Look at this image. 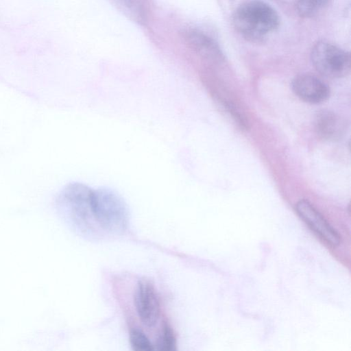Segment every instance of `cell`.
Masks as SVG:
<instances>
[{
	"label": "cell",
	"instance_id": "obj_4",
	"mask_svg": "<svg viewBox=\"0 0 351 351\" xmlns=\"http://www.w3.org/2000/svg\"><path fill=\"white\" fill-rule=\"evenodd\" d=\"M311 60L315 69L328 77H343L350 71V53L326 40L319 41L313 46Z\"/></svg>",
	"mask_w": 351,
	"mask_h": 351
},
{
	"label": "cell",
	"instance_id": "obj_6",
	"mask_svg": "<svg viewBox=\"0 0 351 351\" xmlns=\"http://www.w3.org/2000/svg\"><path fill=\"white\" fill-rule=\"evenodd\" d=\"M294 93L305 102L317 104L324 102L330 97L328 85L316 76L301 74L291 82Z\"/></svg>",
	"mask_w": 351,
	"mask_h": 351
},
{
	"label": "cell",
	"instance_id": "obj_10",
	"mask_svg": "<svg viewBox=\"0 0 351 351\" xmlns=\"http://www.w3.org/2000/svg\"><path fill=\"white\" fill-rule=\"evenodd\" d=\"M132 349L136 351H152L154 348L147 337L141 330L134 329L130 335Z\"/></svg>",
	"mask_w": 351,
	"mask_h": 351
},
{
	"label": "cell",
	"instance_id": "obj_3",
	"mask_svg": "<svg viewBox=\"0 0 351 351\" xmlns=\"http://www.w3.org/2000/svg\"><path fill=\"white\" fill-rule=\"evenodd\" d=\"M91 206L97 224L104 230L121 233L127 229L128 206L122 197L112 189L100 187L93 190Z\"/></svg>",
	"mask_w": 351,
	"mask_h": 351
},
{
	"label": "cell",
	"instance_id": "obj_7",
	"mask_svg": "<svg viewBox=\"0 0 351 351\" xmlns=\"http://www.w3.org/2000/svg\"><path fill=\"white\" fill-rule=\"evenodd\" d=\"M298 215L320 237L333 246L341 242L340 235L308 201L300 200L295 205Z\"/></svg>",
	"mask_w": 351,
	"mask_h": 351
},
{
	"label": "cell",
	"instance_id": "obj_1",
	"mask_svg": "<svg viewBox=\"0 0 351 351\" xmlns=\"http://www.w3.org/2000/svg\"><path fill=\"white\" fill-rule=\"evenodd\" d=\"M93 190L84 183L72 182L60 190L55 199L58 215L74 230L84 234L94 230L96 225L91 206Z\"/></svg>",
	"mask_w": 351,
	"mask_h": 351
},
{
	"label": "cell",
	"instance_id": "obj_8",
	"mask_svg": "<svg viewBox=\"0 0 351 351\" xmlns=\"http://www.w3.org/2000/svg\"><path fill=\"white\" fill-rule=\"evenodd\" d=\"M314 128L319 137L328 141H335L343 136L346 123L334 112L321 110L315 117Z\"/></svg>",
	"mask_w": 351,
	"mask_h": 351
},
{
	"label": "cell",
	"instance_id": "obj_2",
	"mask_svg": "<svg viewBox=\"0 0 351 351\" xmlns=\"http://www.w3.org/2000/svg\"><path fill=\"white\" fill-rule=\"evenodd\" d=\"M232 23L243 37L251 41H259L278 28L279 16L266 2L248 0L235 10Z\"/></svg>",
	"mask_w": 351,
	"mask_h": 351
},
{
	"label": "cell",
	"instance_id": "obj_5",
	"mask_svg": "<svg viewBox=\"0 0 351 351\" xmlns=\"http://www.w3.org/2000/svg\"><path fill=\"white\" fill-rule=\"evenodd\" d=\"M134 303L142 323L147 327H153L160 315L158 296L153 283L146 278L137 283Z\"/></svg>",
	"mask_w": 351,
	"mask_h": 351
},
{
	"label": "cell",
	"instance_id": "obj_9",
	"mask_svg": "<svg viewBox=\"0 0 351 351\" xmlns=\"http://www.w3.org/2000/svg\"><path fill=\"white\" fill-rule=\"evenodd\" d=\"M330 1L332 0H298L296 8L300 16L309 18L322 11Z\"/></svg>",
	"mask_w": 351,
	"mask_h": 351
},
{
	"label": "cell",
	"instance_id": "obj_11",
	"mask_svg": "<svg viewBox=\"0 0 351 351\" xmlns=\"http://www.w3.org/2000/svg\"><path fill=\"white\" fill-rule=\"evenodd\" d=\"M158 350L173 351L176 350V340L171 328L166 324L157 344Z\"/></svg>",
	"mask_w": 351,
	"mask_h": 351
}]
</instances>
